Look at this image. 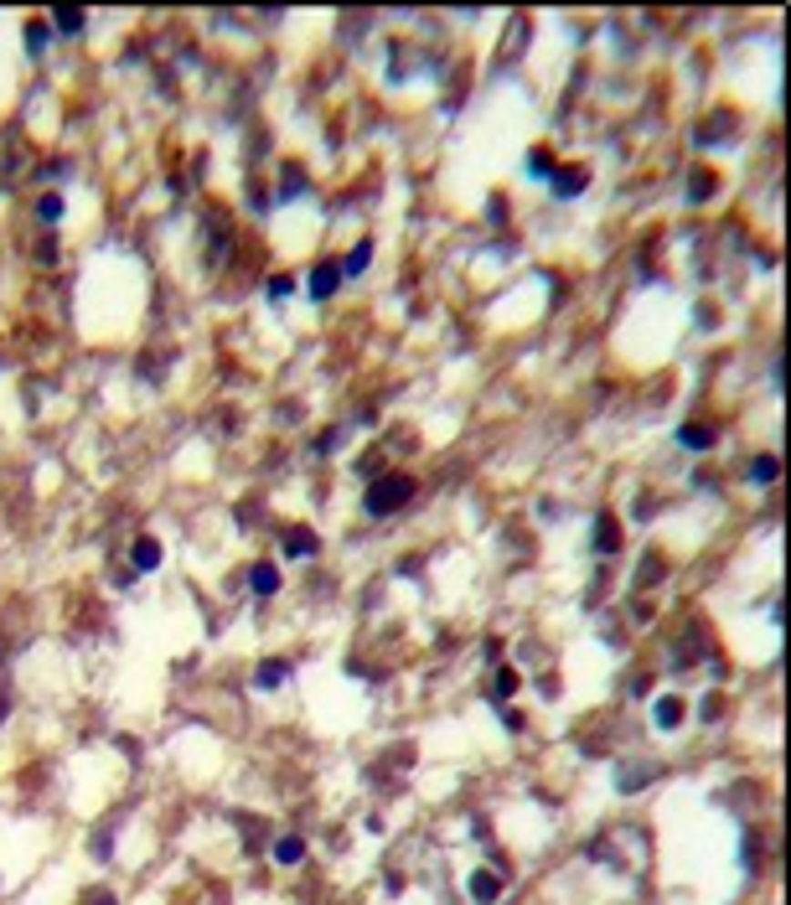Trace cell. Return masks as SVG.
I'll return each instance as SVG.
<instances>
[{"mask_svg": "<svg viewBox=\"0 0 791 905\" xmlns=\"http://www.w3.org/2000/svg\"><path fill=\"white\" fill-rule=\"evenodd\" d=\"M776 477H781V461H776V456H755V461H750V481H776Z\"/></svg>", "mask_w": 791, "mask_h": 905, "instance_id": "8fae6325", "label": "cell"}, {"mask_svg": "<svg viewBox=\"0 0 791 905\" xmlns=\"http://www.w3.org/2000/svg\"><path fill=\"white\" fill-rule=\"evenodd\" d=\"M652 715H657V725L667 730V725H678V719H683V699H673V694H667V699H657V709H652Z\"/></svg>", "mask_w": 791, "mask_h": 905, "instance_id": "9c48e42d", "label": "cell"}, {"mask_svg": "<svg viewBox=\"0 0 791 905\" xmlns=\"http://www.w3.org/2000/svg\"><path fill=\"white\" fill-rule=\"evenodd\" d=\"M36 212H42V222H57V218H63V197H42V202H36Z\"/></svg>", "mask_w": 791, "mask_h": 905, "instance_id": "d6986e66", "label": "cell"}, {"mask_svg": "<svg viewBox=\"0 0 791 905\" xmlns=\"http://www.w3.org/2000/svg\"><path fill=\"white\" fill-rule=\"evenodd\" d=\"M554 191H559V197H574V191H585V171H554Z\"/></svg>", "mask_w": 791, "mask_h": 905, "instance_id": "30bf717a", "label": "cell"}, {"mask_svg": "<svg viewBox=\"0 0 791 905\" xmlns=\"http://www.w3.org/2000/svg\"><path fill=\"white\" fill-rule=\"evenodd\" d=\"M285 554L311 559V554H316V533H311V528H290V533H285Z\"/></svg>", "mask_w": 791, "mask_h": 905, "instance_id": "277c9868", "label": "cell"}, {"mask_svg": "<svg viewBox=\"0 0 791 905\" xmlns=\"http://www.w3.org/2000/svg\"><path fill=\"white\" fill-rule=\"evenodd\" d=\"M336 285H342V264H332V259H321L316 270H311V295H316V301H326V295H332Z\"/></svg>", "mask_w": 791, "mask_h": 905, "instance_id": "7a4b0ae2", "label": "cell"}, {"mask_svg": "<svg viewBox=\"0 0 791 905\" xmlns=\"http://www.w3.org/2000/svg\"><path fill=\"white\" fill-rule=\"evenodd\" d=\"M491 688H497V699H507V694H518V673H512V667H502V673H497V684H491Z\"/></svg>", "mask_w": 791, "mask_h": 905, "instance_id": "e0dca14e", "label": "cell"}, {"mask_svg": "<svg viewBox=\"0 0 791 905\" xmlns=\"http://www.w3.org/2000/svg\"><path fill=\"white\" fill-rule=\"evenodd\" d=\"M595 549H601V554H616V549H621V528H616V518H611V512H601V518H595Z\"/></svg>", "mask_w": 791, "mask_h": 905, "instance_id": "3957f363", "label": "cell"}, {"mask_svg": "<svg viewBox=\"0 0 791 905\" xmlns=\"http://www.w3.org/2000/svg\"><path fill=\"white\" fill-rule=\"evenodd\" d=\"M709 191H714V176H709V171H693V181H688V197H693V202H704Z\"/></svg>", "mask_w": 791, "mask_h": 905, "instance_id": "5bb4252c", "label": "cell"}, {"mask_svg": "<svg viewBox=\"0 0 791 905\" xmlns=\"http://www.w3.org/2000/svg\"><path fill=\"white\" fill-rule=\"evenodd\" d=\"M528 171L533 176H554V156H549V150H533V156H528Z\"/></svg>", "mask_w": 791, "mask_h": 905, "instance_id": "2e32d148", "label": "cell"}, {"mask_svg": "<svg viewBox=\"0 0 791 905\" xmlns=\"http://www.w3.org/2000/svg\"><path fill=\"white\" fill-rule=\"evenodd\" d=\"M678 440L688 445V450H709V445H714V429H709V425H683Z\"/></svg>", "mask_w": 791, "mask_h": 905, "instance_id": "52a82bcc", "label": "cell"}, {"mask_svg": "<svg viewBox=\"0 0 791 905\" xmlns=\"http://www.w3.org/2000/svg\"><path fill=\"white\" fill-rule=\"evenodd\" d=\"M274 859H280V864H301V859H305V843H301V838H280V843H274Z\"/></svg>", "mask_w": 791, "mask_h": 905, "instance_id": "7c38bea8", "label": "cell"}, {"mask_svg": "<svg viewBox=\"0 0 791 905\" xmlns=\"http://www.w3.org/2000/svg\"><path fill=\"white\" fill-rule=\"evenodd\" d=\"M285 673H290L285 663H264V667H259V688H274V684H285Z\"/></svg>", "mask_w": 791, "mask_h": 905, "instance_id": "4fadbf2b", "label": "cell"}, {"mask_svg": "<svg viewBox=\"0 0 791 905\" xmlns=\"http://www.w3.org/2000/svg\"><path fill=\"white\" fill-rule=\"evenodd\" d=\"M249 585H253V595H274V590H280V574H274V564H253V570H249Z\"/></svg>", "mask_w": 791, "mask_h": 905, "instance_id": "5b68a950", "label": "cell"}, {"mask_svg": "<svg viewBox=\"0 0 791 905\" xmlns=\"http://www.w3.org/2000/svg\"><path fill=\"white\" fill-rule=\"evenodd\" d=\"M657 580H663V559L647 554V559H642V585H657Z\"/></svg>", "mask_w": 791, "mask_h": 905, "instance_id": "ac0fdd59", "label": "cell"}, {"mask_svg": "<svg viewBox=\"0 0 791 905\" xmlns=\"http://www.w3.org/2000/svg\"><path fill=\"white\" fill-rule=\"evenodd\" d=\"M367 254H373V249H367V243H357V249L347 254V270H342V274H357V270H367Z\"/></svg>", "mask_w": 791, "mask_h": 905, "instance_id": "ffe728a7", "label": "cell"}, {"mask_svg": "<svg viewBox=\"0 0 791 905\" xmlns=\"http://www.w3.org/2000/svg\"><path fill=\"white\" fill-rule=\"evenodd\" d=\"M156 564H160V543L156 539H140V543H135V570H156Z\"/></svg>", "mask_w": 791, "mask_h": 905, "instance_id": "ba28073f", "label": "cell"}, {"mask_svg": "<svg viewBox=\"0 0 791 905\" xmlns=\"http://www.w3.org/2000/svg\"><path fill=\"white\" fill-rule=\"evenodd\" d=\"M471 895H476L481 905H491L497 895H502V879H497V874H487V869H481V874H471Z\"/></svg>", "mask_w": 791, "mask_h": 905, "instance_id": "8992f818", "label": "cell"}, {"mask_svg": "<svg viewBox=\"0 0 791 905\" xmlns=\"http://www.w3.org/2000/svg\"><path fill=\"white\" fill-rule=\"evenodd\" d=\"M42 36H47V26H42V21H32V26H26V47L42 52Z\"/></svg>", "mask_w": 791, "mask_h": 905, "instance_id": "44dd1931", "label": "cell"}, {"mask_svg": "<svg viewBox=\"0 0 791 905\" xmlns=\"http://www.w3.org/2000/svg\"><path fill=\"white\" fill-rule=\"evenodd\" d=\"M52 26H57V32H83V11H57Z\"/></svg>", "mask_w": 791, "mask_h": 905, "instance_id": "9a60e30c", "label": "cell"}, {"mask_svg": "<svg viewBox=\"0 0 791 905\" xmlns=\"http://www.w3.org/2000/svg\"><path fill=\"white\" fill-rule=\"evenodd\" d=\"M414 497V477H404V471H388V477H378L373 487H367V512H378V518H388V512H398L404 502Z\"/></svg>", "mask_w": 791, "mask_h": 905, "instance_id": "6da1fadb", "label": "cell"}, {"mask_svg": "<svg viewBox=\"0 0 791 905\" xmlns=\"http://www.w3.org/2000/svg\"><path fill=\"white\" fill-rule=\"evenodd\" d=\"M88 905H114V895H109V890H94V900H88Z\"/></svg>", "mask_w": 791, "mask_h": 905, "instance_id": "7402d4cb", "label": "cell"}]
</instances>
